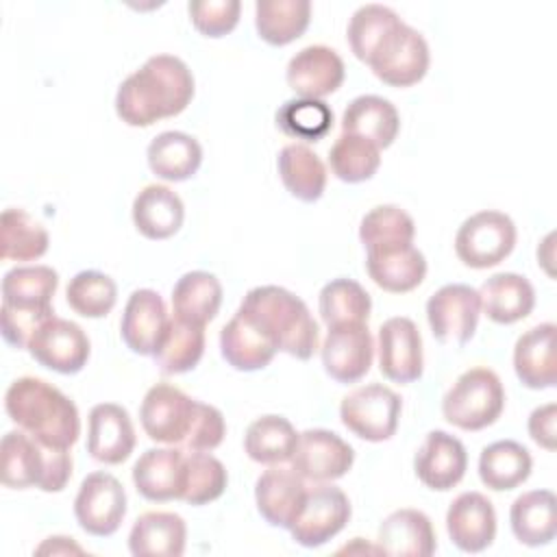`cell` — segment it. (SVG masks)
Returning <instances> with one entry per match:
<instances>
[{"label":"cell","mask_w":557,"mask_h":557,"mask_svg":"<svg viewBox=\"0 0 557 557\" xmlns=\"http://www.w3.org/2000/svg\"><path fill=\"white\" fill-rule=\"evenodd\" d=\"M446 531L459 550H485L496 537V511L492 500L481 492L459 494L446 511Z\"/></svg>","instance_id":"cell-22"},{"label":"cell","mask_w":557,"mask_h":557,"mask_svg":"<svg viewBox=\"0 0 557 557\" xmlns=\"http://www.w3.org/2000/svg\"><path fill=\"white\" fill-rule=\"evenodd\" d=\"M553 322H542L522 333L513 346V370L522 385L529 389H548L557 381V355H555Z\"/></svg>","instance_id":"cell-23"},{"label":"cell","mask_w":557,"mask_h":557,"mask_svg":"<svg viewBox=\"0 0 557 557\" xmlns=\"http://www.w3.org/2000/svg\"><path fill=\"white\" fill-rule=\"evenodd\" d=\"M429 44L409 24L400 22L372 52L368 65L374 76L389 87H411L429 70Z\"/></svg>","instance_id":"cell-10"},{"label":"cell","mask_w":557,"mask_h":557,"mask_svg":"<svg viewBox=\"0 0 557 557\" xmlns=\"http://www.w3.org/2000/svg\"><path fill=\"white\" fill-rule=\"evenodd\" d=\"M416 224L411 215L396 205H379L370 209L359 224V239L366 250L413 244Z\"/></svg>","instance_id":"cell-44"},{"label":"cell","mask_w":557,"mask_h":557,"mask_svg":"<svg viewBox=\"0 0 557 557\" xmlns=\"http://www.w3.org/2000/svg\"><path fill=\"white\" fill-rule=\"evenodd\" d=\"M376 548L383 555L429 557L437 548V537L424 511L396 509L381 522Z\"/></svg>","instance_id":"cell-27"},{"label":"cell","mask_w":557,"mask_h":557,"mask_svg":"<svg viewBox=\"0 0 557 557\" xmlns=\"http://www.w3.org/2000/svg\"><path fill=\"white\" fill-rule=\"evenodd\" d=\"M194 403V398L170 383L152 385L139 405L144 433L152 442L178 446L189 429Z\"/></svg>","instance_id":"cell-17"},{"label":"cell","mask_w":557,"mask_h":557,"mask_svg":"<svg viewBox=\"0 0 557 557\" xmlns=\"http://www.w3.org/2000/svg\"><path fill=\"white\" fill-rule=\"evenodd\" d=\"M468 453L461 440L446 431H429L422 440L416 457L413 470L424 487L435 492L453 490L466 474Z\"/></svg>","instance_id":"cell-19"},{"label":"cell","mask_w":557,"mask_h":557,"mask_svg":"<svg viewBox=\"0 0 557 557\" xmlns=\"http://www.w3.org/2000/svg\"><path fill=\"white\" fill-rule=\"evenodd\" d=\"M531 468V453L513 440H498L479 455V479L494 492L516 490L529 479Z\"/></svg>","instance_id":"cell-37"},{"label":"cell","mask_w":557,"mask_h":557,"mask_svg":"<svg viewBox=\"0 0 557 557\" xmlns=\"http://www.w3.org/2000/svg\"><path fill=\"white\" fill-rule=\"evenodd\" d=\"M170 324L165 302L154 289H135L122 311L120 335L122 342L141 357L154 355Z\"/></svg>","instance_id":"cell-20"},{"label":"cell","mask_w":557,"mask_h":557,"mask_svg":"<svg viewBox=\"0 0 557 557\" xmlns=\"http://www.w3.org/2000/svg\"><path fill=\"white\" fill-rule=\"evenodd\" d=\"M30 357L59 374H76L87 366L91 346L85 331L65 318L52 315L30 337Z\"/></svg>","instance_id":"cell-13"},{"label":"cell","mask_w":557,"mask_h":557,"mask_svg":"<svg viewBox=\"0 0 557 557\" xmlns=\"http://www.w3.org/2000/svg\"><path fill=\"white\" fill-rule=\"evenodd\" d=\"M67 305L83 318H104L117 300L115 281L98 270L74 274L65 287Z\"/></svg>","instance_id":"cell-47"},{"label":"cell","mask_w":557,"mask_h":557,"mask_svg":"<svg viewBox=\"0 0 557 557\" xmlns=\"http://www.w3.org/2000/svg\"><path fill=\"white\" fill-rule=\"evenodd\" d=\"M37 553L41 555V553H83V548L81 546H76L74 542H72V537H48L39 548H37Z\"/></svg>","instance_id":"cell-52"},{"label":"cell","mask_w":557,"mask_h":557,"mask_svg":"<svg viewBox=\"0 0 557 557\" xmlns=\"http://www.w3.org/2000/svg\"><path fill=\"white\" fill-rule=\"evenodd\" d=\"M307 485L305 479L294 468L270 466L255 485V503L257 511L270 527L289 529L302 498Z\"/></svg>","instance_id":"cell-24"},{"label":"cell","mask_w":557,"mask_h":557,"mask_svg":"<svg viewBox=\"0 0 557 557\" xmlns=\"http://www.w3.org/2000/svg\"><path fill=\"white\" fill-rule=\"evenodd\" d=\"M220 305L222 285L211 272H187L172 287V313L185 324L207 326L218 315Z\"/></svg>","instance_id":"cell-33"},{"label":"cell","mask_w":557,"mask_h":557,"mask_svg":"<svg viewBox=\"0 0 557 557\" xmlns=\"http://www.w3.org/2000/svg\"><path fill=\"white\" fill-rule=\"evenodd\" d=\"M318 311L322 322L331 326L368 322L372 311V298L355 278H333L320 289Z\"/></svg>","instance_id":"cell-41"},{"label":"cell","mask_w":557,"mask_h":557,"mask_svg":"<svg viewBox=\"0 0 557 557\" xmlns=\"http://www.w3.org/2000/svg\"><path fill=\"white\" fill-rule=\"evenodd\" d=\"M146 157L154 176L181 183L198 172L202 163V148L198 139L187 133L163 131L148 144Z\"/></svg>","instance_id":"cell-35"},{"label":"cell","mask_w":557,"mask_h":557,"mask_svg":"<svg viewBox=\"0 0 557 557\" xmlns=\"http://www.w3.org/2000/svg\"><path fill=\"white\" fill-rule=\"evenodd\" d=\"M220 352L231 368L239 372H255L265 368L278 348L261 326L242 311H235L220 331Z\"/></svg>","instance_id":"cell-26"},{"label":"cell","mask_w":557,"mask_h":557,"mask_svg":"<svg viewBox=\"0 0 557 557\" xmlns=\"http://www.w3.org/2000/svg\"><path fill=\"white\" fill-rule=\"evenodd\" d=\"M348 520V496L335 485L315 483V487H307L305 498L289 524V533L296 544L305 548H318L335 537Z\"/></svg>","instance_id":"cell-9"},{"label":"cell","mask_w":557,"mask_h":557,"mask_svg":"<svg viewBox=\"0 0 557 557\" xmlns=\"http://www.w3.org/2000/svg\"><path fill=\"white\" fill-rule=\"evenodd\" d=\"M194 98V74L174 54H154L122 81L115 94V113L128 126H150L178 115Z\"/></svg>","instance_id":"cell-1"},{"label":"cell","mask_w":557,"mask_h":557,"mask_svg":"<svg viewBox=\"0 0 557 557\" xmlns=\"http://www.w3.org/2000/svg\"><path fill=\"white\" fill-rule=\"evenodd\" d=\"M557 498L550 490H531L520 494L509 509V524L516 540L524 546H546L557 535Z\"/></svg>","instance_id":"cell-32"},{"label":"cell","mask_w":557,"mask_h":557,"mask_svg":"<svg viewBox=\"0 0 557 557\" xmlns=\"http://www.w3.org/2000/svg\"><path fill=\"white\" fill-rule=\"evenodd\" d=\"M261 331H265L278 350L307 361L318 350V322L313 320L307 305L285 287L259 285L252 287L239 309Z\"/></svg>","instance_id":"cell-3"},{"label":"cell","mask_w":557,"mask_h":557,"mask_svg":"<svg viewBox=\"0 0 557 557\" xmlns=\"http://www.w3.org/2000/svg\"><path fill=\"white\" fill-rule=\"evenodd\" d=\"M505 409V387L490 368H470L457 376L442 400V416L461 431L492 426Z\"/></svg>","instance_id":"cell-6"},{"label":"cell","mask_w":557,"mask_h":557,"mask_svg":"<svg viewBox=\"0 0 557 557\" xmlns=\"http://www.w3.org/2000/svg\"><path fill=\"white\" fill-rule=\"evenodd\" d=\"M276 126L294 139L318 141L331 131L333 111L324 100L292 98L276 111Z\"/></svg>","instance_id":"cell-48"},{"label":"cell","mask_w":557,"mask_h":557,"mask_svg":"<svg viewBox=\"0 0 557 557\" xmlns=\"http://www.w3.org/2000/svg\"><path fill=\"white\" fill-rule=\"evenodd\" d=\"M59 274L50 265H17L2 278L0 324L13 348H26L33 333L54 315L52 296Z\"/></svg>","instance_id":"cell-4"},{"label":"cell","mask_w":557,"mask_h":557,"mask_svg":"<svg viewBox=\"0 0 557 557\" xmlns=\"http://www.w3.org/2000/svg\"><path fill=\"white\" fill-rule=\"evenodd\" d=\"M298 433L283 416H261L250 422L244 435L246 455L263 466H276L289 461L296 450Z\"/></svg>","instance_id":"cell-39"},{"label":"cell","mask_w":557,"mask_h":557,"mask_svg":"<svg viewBox=\"0 0 557 557\" xmlns=\"http://www.w3.org/2000/svg\"><path fill=\"white\" fill-rule=\"evenodd\" d=\"M205 352V326L170 318L168 331L154 350V363L163 374H183L198 366Z\"/></svg>","instance_id":"cell-42"},{"label":"cell","mask_w":557,"mask_h":557,"mask_svg":"<svg viewBox=\"0 0 557 557\" xmlns=\"http://www.w3.org/2000/svg\"><path fill=\"white\" fill-rule=\"evenodd\" d=\"M224 433H226V424H224L222 411L213 405L196 400L189 429L183 442L178 444V448L185 453H211L222 444Z\"/></svg>","instance_id":"cell-49"},{"label":"cell","mask_w":557,"mask_h":557,"mask_svg":"<svg viewBox=\"0 0 557 557\" xmlns=\"http://www.w3.org/2000/svg\"><path fill=\"white\" fill-rule=\"evenodd\" d=\"M187 527L178 513L146 511L128 533V550L135 557H181L185 553Z\"/></svg>","instance_id":"cell-29"},{"label":"cell","mask_w":557,"mask_h":557,"mask_svg":"<svg viewBox=\"0 0 557 557\" xmlns=\"http://www.w3.org/2000/svg\"><path fill=\"white\" fill-rule=\"evenodd\" d=\"M135 228L148 239H168L183 226L185 207L168 185H146L133 200Z\"/></svg>","instance_id":"cell-31"},{"label":"cell","mask_w":557,"mask_h":557,"mask_svg":"<svg viewBox=\"0 0 557 557\" xmlns=\"http://www.w3.org/2000/svg\"><path fill=\"white\" fill-rule=\"evenodd\" d=\"M344 74L346 67L342 57L322 44L298 50L285 70L289 89L298 98L311 100H322L324 96L337 91L344 83Z\"/></svg>","instance_id":"cell-18"},{"label":"cell","mask_w":557,"mask_h":557,"mask_svg":"<svg viewBox=\"0 0 557 557\" xmlns=\"http://www.w3.org/2000/svg\"><path fill=\"white\" fill-rule=\"evenodd\" d=\"M400 396L381 383H368L342 398L339 420L357 437L366 442L389 440L400 420Z\"/></svg>","instance_id":"cell-8"},{"label":"cell","mask_w":557,"mask_h":557,"mask_svg":"<svg viewBox=\"0 0 557 557\" xmlns=\"http://www.w3.org/2000/svg\"><path fill=\"white\" fill-rule=\"evenodd\" d=\"M0 479L4 487L61 492L72 476L70 448L39 444L26 431H9L0 444Z\"/></svg>","instance_id":"cell-5"},{"label":"cell","mask_w":557,"mask_h":557,"mask_svg":"<svg viewBox=\"0 0 557 557\" xmlns=\"http://www.w3.org/2000/svg\"><path fill=\"white\" fill-rule=\"evenodd\" d=\"M276 168L285 189L294 198L302 202H315L324 194L326 168L307 144L294 141L283 146L276 159Z\"/></svg>","instance_id":"cell-36"},{"label":"cell","mask_w":557,"mask_h":557,"mask_svg":"<svg viewBox=\"0 0 557 557\" xmlns=\"http://www.w3.org/2000/svg\"><path fill=\"white\" fill-rule=\"evenodd\" d=\"M516 246L513 220L494 209L466 218L455 235V252L459 261L474 270L494 268L505 261Z\"/></svg>","instance_id":"cell-7"},{"label":"cell","mask_w":557,"mask_h":557,"mask_svg":"<svg viewBox=\"0 0 557 557\" xmlns=\"http://www.w3.org/2000/svg\"><path fill=\"white\" fill-rule=\"evenodd\" d=\"M311 20L309 0H257L255 28L270 46H287L298 39Z\"/></svg>","instance_id":"cell-38"},{"label":"cell","mask_w":557,"mask_h":557,"mask_svg":"<svg viewBox=\"0 0 557 557\" xmlns=\"http://www.w3.org/2000/svg\"><path fill=\"white\" fill-rule=\"evenodd\" d=\"M368 276L389 294L416 289L426 274V259L413 244L366 250Z\"/></svg>","instance_id":"cell-28"},{"label":"cell","mask_w":557,"mask_h":557,"mask_svg":"<svg viewBox=\"0 0 557 557\" xmlns=\"http://www.w3.org/2000/svg\"><path fill=\"white\" fill-rule=\"evenodd\" d=\"M398 13L385 4H363L359 7L348 22V44L352 54L368 63L379 44L400 24Z\"/></svg>","instance_id":"cell-46"},{"label":"cell","mask_w":557,"mask_h":557,"mask_svg":"<svg viewBox=\"0 0 557 557\" xmlns=\"http://www.w3.org/2000/svg\"><path fill=\"white\" fill-rule=\"evenodd\" d=\"M400 131L396 107L381 96H357L342 113V133L359 135L379 148L394 144Z\"/></svg>","instance_id":"cell-34"},{"label":"cell","mask_w":557,"mask_h":557,"mask_svg":"<svg viewBox=\"0 0 557 557\" xmlns=\"http://www.w3.org/2000/svg\"><path fill=\"white\" fill-rule=\"evenodd\" d=\"M333 176L344 183L370 181L381 165V148L366 137L342 133L329 150Z\"/></svg>","instance_id":"cell-43"},{"label":"cell","mask_w":557,"mask_h":557,"mask_svg":"<svg viewBox=\"0 0 557 557\" xmlns=\"http://www.w3.org/2000/svg\"><path fill=\"white\" fill-rule=\"evenodd\" d=\"M374 342L368 322L331 326L322 344V366L337 383L361 381L372 366Z\"/></svg>","instance_id":"cell-16"},{"label":"cell","mask_w":557,"mask_h":557,"mask_svg":"<svg viewBox=\"0 0 557 557\" xmlns=\"http://www.w3.org/2000/svg\"><path fill=\"white\" fill-rule=\"evenodd\" d=\"M78 527L94 537L113 535L126 516V492L109 472H91L83 479L74 498Z\"/></svg>","instance_id":"cell-12"},{"label":"cell","mask_w":557,"mask_h":557,"mask_svg":"<svg viewBox=\"0 0 557 557\" xmlns=\"http://www.w3.org/2000/svg\"><path fill=\"white\" fill-rule=\"evenodd\" d=\"M189 20L198 33L205 37H224L228 35L242 13L239 0H194L187 4Z\"/></svg>","instance_id":"cell-50"},{"label":"cell","mask_w":557,"mask_h":557,"mask_svg":"<svg viewBox=\"0 0 557 557\" xmlns=\"http://www.w3.org/2000/svg\"><path fill=\"white\" fill-rule=\"evenodd\" d=\"M228 474L224 463L211 453H185L181 500L200 507L220 498L226 490Z\"/></svg>","instance_id":"cell-45"},{"label":"cell","mask_w":557,"mask_h":557,"mask_svg":"<svg viewBox=\"0 0 557 557\" xmlns=\"http://www.w3.org/2000/svg\"><path fill=\"white\" fill-rule=\"evenodd\" d=\"M379 370L387 381L407 385L422 376V337L413 320L396 315L385 320L376 333Z\"/></svg>","instance_id":"cell-15"},{"label":"cell","mask_w":557,"mask_h":557,"mask_svg":"<svg viewBox=\"0 0 557 557\" xmlns=\"http://www.w3.org/2000/svg\"><path fill=\"white\" fill-rule=\"evenodd\" d=\"M7 416L44 446L70 448L81 435L76 405L37 376L15 379L4 394Z\"/></svg>","instance_id":"cell-2"},{"label":"cell","mask_w":557,"mask_h":557,"mask_svg":"<svg viewBox=\"0 0 557 557\" xmlns=\"http://www.w3.org/2000/svg\"><path fill=\"white\" fill-rule=\"evenodd\" d=\"M479 292L483 313L496 324H513L535 307V289L522 274L498 272L483 281Z\"/></svg>","instance_id":"cell-30"},{"label":"cell","mask_w":557,"mask_h":557,"mask_svg":"<svg viewBox=\"0 0 557 557\" xmlns=\"http://www.w3.org/2000/svg\"><path fill=\"white\" fill-rule=\"evenodd\" d=\"M50 235L30 213L9 207L0 215V255L4 261H35L46 255Z\"/></svg>","instance_id":"cell-40"},{"label":"cell","mask_w":557,"mask_h":557,"mask_svg":"<svg viewBox=\"0 0 557 557\" xmlns=\"http://www.w3.org/2000/svg\"><path fill=\"white\" fill-rule=\"evenodd\" d=\"M135 448V429L128 411L115 403H98L87 418V453L107 466H117Z\"/></svg>","instance_id":"cell-21"},{"label":"cell","mask_w":557,"mask_h":557,"mask_svg":"<svg viewBox=\"0 0 557 557\" xmlns=\"http://www.w3.org/2000/svg\"><path fill=\"white\" fill-rule=\"evenodd\" d=\"M557 405L555 403H546L540 405L531 411L529 416V435L531 440L546 448V450H555L557 446Z\"/></svg>","instance_id":"cell-51"},{"label":"cell","mask_w":557,"mask_h":557,"mask_svg":"<svg viewBox=\"0 0 557 557\" xmlns=\"http://www.w3.org/2000/svg\"><path fill=\"white\" fill-rule=\"evenodd\" d=\"M185 470V450L176 448H148L133 466L135 490L152 503L181 500Z\"/></svg>","instance_id":"cell-25"},{"label":"cell","mask_w":557,"mask_h":557,"mask_svg":"<svg viewBox=\"0 0 557 557\" xmlns=\"http://www.w3.org/2000/svg\"><path fill=\"white\" fill-rule=\"evenodd\" d=\"M479 315V292L466 283H448L426 300V320L440 344H468L474 337Z\"/></svg>","instance_id":"cell-11"},{"label":"cell","mask_w":557,"mask_h":557,"mask_svg":"<svg viewBox=\"0 0 557 557\" xmlns=\"http://www.w3.org/2000/svg\"><path fill=\"white\" fill-rule=\"evenodd\" d=\"M292 468L313 483H331L342 479L355 461V450L337 433L326 429H307L298 433Z\"/></svg>","instance_id":"cell-14"}]
</instances>
